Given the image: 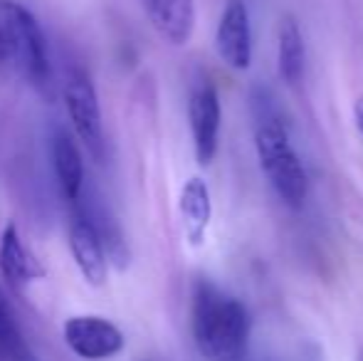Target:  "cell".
I'll list each match as a JSON object with an SVG mask.
<instances>
[{"mask_svg":"<svg viewBox=\"0 0 363 361\" xmlns=\"http://www.w3.org/2000/svg\"><path fill=\"white\" fill-rule=\"evenodd\" d=\"M151 28L168 45H186L196 30V3L193 0H141Z\"/></svg>","mask_w":363,"mask_h":361,"instance_id":"9","label":"cell"},{"mask_svg":"<svg viewBox=\"0 0 363 361\" xmlns=\"http://www.w3.org/2000/svg\"><path fill=\"white\" fill-rule=\"evenodd\" d=\"M354 121H356V131H359L363 139V96H359L354 104Z\"/></svg>","mask_w":363,"mask_h":361,"instance_id":"17","label":"cell"},{"mask_svg":"<svg viewBox=\"0 0 363 361\" xmlns=\"http://www.w3.org/2000/svg\"><path fill=\"white\" fill-rule=\"evenodd\" d=\"M255 151L262 174L272 191L289 208H301L309 198V176L299 154L289 141V126L284 116L255 119Z\"/></svg>","mask_w":363,"mask_h":361,"instance_id":"3","label":"cell"},{"mask_svg":"<svg viewBox=\"0 0 363 361\" xmlns=\"http://www.w3.org/2000/svg\"><path fill=\"white\" fill-rule=\"evenodd\" d=\"M50 159H52L60 191L74 206L84 193V164H82V154L72 134L65 131L62 126H57L50 136Z\"/></svg>","mask_w":363,"mask_h":361,"instance_id":"10","label":"cell"},{"mask_svg":"<svg viewBox=\"0 0 363 361\" xmlns=\"http://www.w3.org/2000/svg\"><path fill=\"white\" fill-rule=\"evenodd\" d=\"M359 361H363V357H361V359H359Z\"/></svg>","mask_w":363,"mask_h":361,"instance_id":"18","label":"cell"},{"mask_svg":"<svg viewBox=\"0 0 363 361\" xmlns=\"http://www.w3.org/2000/svg\"><path fill=\"white\" fill-rule=\"evenodd\" d=\"M79 201L84 203V196H82ZM84 208L89 211L91 221H94L96 231H99L101 243H104V250H106V257H109L116 267H126L129 265V245H126L124 233H121L119 223L109 216L106 208L91 206V203H84Z\"/></svg>","mask_w":363,"mask_h":361,"instance_id":"14","label":"cell"},{"mask_svg":"<svg viewBox=\"0 0 363 361\" xmlns=\"http://www.w3.org/2000/svg\"><path fill=\"white\" fill-rule=\"evenodd\" d=\"M69 250L86 282L101 287L109 272V257H106L99 231L82 201L74 203L72 218H69Z\"/></svg>","mask_w":363,"mask_h":361,"instance_id":"7","label":"cell"},{"mask_svg":"<svg viewBox=\"0 0 363 361\" xmlns=\"http://www.w3.org/2000/svg\"><path fill=\"white\" fill-rule=\"evenodd\" d=\"M188 121L196 159L201 166H208L218 154L220 124H223V106H220L218 89L211 82L198 84L188 99Z\"/></svg>","mask_w":363,"mask_h":361,"instance_id":"6","label":"cell"},{"mask_svg":"<svg viewBox=\"0 0 363 361\" xmlns=\"http://www.w3.org/2000/svg\"><path fill=\"white\" fill-rule=\"evenodd\" d=\"M62 99L69 124L94 159H104V119L96 89L84 70H69L62 84Z\"/></svg>","mask_w":363,"mask_h":361,"instance_id":"4","label":"cell"},{"mask_svg":"<svg viewBox=\"0 0 363 361\" xmlns=\"http://www.w3.org/2000/svg\"><path fill=\"white\" fill-rule=\"evenodd\" d=\"M0 272L13 287H25L45 277V267L20 238L15 223H8L0 235Z\"/></svg>","mask_w":363,"mask_h":361,"instance_id":"11","label":"cell"},{"mask_svg":"<svg viewBox=\"0 0 363 361\" xmlns=\"http://www.w3.org/2000/svg\"><path fill=\"white\" fill-rule=\"evenodd\" d=\"M181 218H183V228H186V238L191 245H201L206 240V231L211 226L213 218V201H211V188L203 179L193 176L186 181L181 191Z\"/></svg>","mask_w":363,"mask_h":361,"instance_id":"12","label":"cell"},{"mask_svg":"<svg viewBox=\"0 0 363 361\" xmlns=\"http://www.w3.org/2000/svg\"><path fill=\"white\" fill-rule=\"evenodd\" d=\"M216 52L230 70H245L252 65V23L245 0H228L216 28Z\"/></svg>","mask_w":363,"mask_h":361,"instance_id":"8","label":"cell"},{"mask_svg":"<svg viewBox=\"0 0 363 361\" xmlns=\"http://www.w3.org/2000/svg\"><path fill=\"white\" fill-rule=\"evenodd\" d=\"M191 329L198 352L208 361H242L250 347L252 319L238 297L208 279L193 289Z\"/></svg>","mask_w":363,"mask_h":361,"instance_id":"1","label":"cell"},{"mask_svg":"<svg viewBox=\"0 0 363 361\" xmlns=\"http://www.w3.org/2000/svg\"><path fill=\"white\" fill-rule=\"evenodd\" d=\"M5 361H40V359L35 357L33 349H30L28 342H25V337L20 334V337L15 339L13 344H10L8 354H5Z\"/></svg>","mask_w":363,"mask_h":361,"instance_id":"16","label":"cell"},{"mask_svg":"<svg viewBox=\"0 0 363 361\" xmlns=\"http://www.w3.org/2000/svg\"><path fill=\"white\" fill-rule=\"evenodd\" d=\"M65 342L69 352L84 361L111 359L124 349V334L114 322L94 314H77L65 322Z\"/></svg>","mask_w":363,"mask_h":361,"instance_id":"5","label":"cell"},{"mask_svg":"<svg viewBox=\"0 0 363 361\" xmlns=\"http://www.w3.org/2000/svg\"><path fill=\"white\" fill-rule=\"evenodd\" d=\"M20 327L13 317V309H10L8 299H5L3 289H0V361H5V354H8L10 344L20 337Z\"/></svg>","mask_w":363,"mask_h":361,"instance_id":"15","label":"cell"},{"mask_svg":"<svg viewBox=\"0 0 363 361\" xmlns=\"http://www.w3.org/2000/svg\"><path fill=\"white\" fill-rule=\"evenodd\" d=\"M277 67H279V77H282L289 87H296V84L304 79L306 45H304V35H301V28L294 15H284V18L279 20Z\"/></svg>","mask_w":363,"mask_h":361,"instance_id":"13","label":"cell"},{"mask_svg":"<svg viewBox=\"0 0 363 361\" xmlns=\"http://www.w3.org/2000/svg\"><path fill=\"white\" fill-rule=\"evenodd\" d=\"M0 74L23 77L38 89L50 87V55L35 15L15 0H0Z\"/></svg>","mask_w":363,"mask_h":361,"instance_id":"2","label":"cell"}]
</instances>
